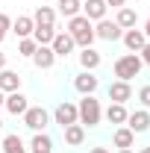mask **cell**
Returning a JSON list of instances; mask_svg holds the SVG:
<instances>
[{
    "mask_svg": "<svg viewBox=\"0 0 150 153\" xmlns=\"http://www.w3.org/2000/svg\"><path fill=\"white\" fill-rule=\"evenodd\" d=\"M68 36L74 38V44L82 50V47H91L94 44V24L85 15H76V18H68Z\"/></svg>",
    "mask_w": 150,
    "mask_h": 153,
    "instance_id": "1",
    "label": "cell"
},
{
    "mask_svg": "<svg viewBox=\"0 0 150 153\" xmlns=\"http://www.w3.org/2000/svg\"><path fill=\"white\" fill-rule=\"evenodd\" d=\"M76 115H79V124H82V127H97L100 118H103L100 100L94 94H82V100L76 103Z\"/></svg>",
    "mask_w": 150,
    "mask_h": 153,
    "instance_id": "2",
    "label": "cell"
},
{
    "mask_svg": "<svg viewBox=\"0 0 150 153\" xmlns=\"http://www.w3.org/2000/svg\"><path fill=\"white\" fill-rule=\"evenodd\" d=\"M141 68H144V62L138 59V53H124L121 59H115V65H112L115 76L124 79V82H130L132 76H138V74H141Z\"/></svg>",
    "mask_w": 150,
    "mask_h": 153,
    "instance_id": "3",
    "label": "cell"
},
{
    "mask_svg": "<svg viewBox=\"0 0 150 153\" xmlns=\"http://www.w3.org/2000/svg\"><path fill=\"white\" fill-rule=\"evenodd\" d=\"M21 118H24V124H27L33 133H44V130H47V124H50V112H47L44 106H30Z\"/></svg>",
    "mask_w": 150,
    "mask_h": 153,
    "instance_id": "4",
    "label": "cell"
},
{
    "mask_svg": "<svg viewBox=\"0 0 150 153\" xmlns=\"http://www.w3.org/2000/svg\"><path fill=\"white\" fill-rule=\"evenodd\" d=\"M53 121H56L62 130H65V127H71V124H79V115H76V103H71V100H62L56 109H53Z\"/></svg>",
    "mask_w": 150,
    "mask_h": 153,
    "instance_id": "5",
    "label": "cell"
},
{
    "mask_svg": "<svg viewBox=\"0 0 150 153\" xmlns=\"http://www.w3.org/2000/svg\"><path fill=\"white\" fill-rule=\"evenodd\" d=\"M121 36H124V30H121L115 21H109V18H103V21L94 24V38H100V41H118Z\"/></svg>",
    "mask_w": 150,
    "mask_h": 153,
    "instance_id": "6",
    "label": "cell"
},
{
    "mask_svg": "<svg viewBox=\"0 0 150 153\" xmlns=\"http://www.w3.org/2000/svg\"><path fill=\"white\" fill-rule=\"evenodd\" d=\"M121 41H124V47L130 50V53H138L144 44H147V36H144V30H138V27H132V30H124V36H121Z\"/></svg>",
    "mask_w": 150,
    "mask_h": 153,
    "instance_id": "7",
    "label": "cell"
},
{
    "mask_svg": "<svg viewBox=\"0 0 150 153\" xmlns=\"http://www.w3.org/2000/svg\"><path fill=\"white\" fill-rule=\"evenodd\" d=\"M97 85H100V79L94 76V71H79V74L74 76V88L79 94H94Z\"/></svg>",
    "mask_w": 150,
    "mask_h": 153,
    "instance_id": "8",
    "label": "cell"
},
{
    "mask_svg": "<svg viewBox=\"0 0 150 153\" xmlns=\"http://www.w3.org/2000/svg\"><path fill=\"white\" fill-rule=\"evenodd\" d=\"M74 38L68 36V33H56V36H53V41H50V50H53V53H56V59L62 56H71V53H74Z\"/></svg>",
    "mask_w": 150,
    "mask_h": 153,
    "instance_id": "9",
    "label": "cell"
},
{
    "mask_svg": "<svg viewBox=\"0 0 150 153\" xmlns=\"http://www.w3.org/2000/svg\"><path fill=\"white\" fill-rule=\"evenodd\" d=\"M106 94H109L112 103H127V100L132 97V85H130V82H124V79H115V82H109Z\"/></svg>",
    "mask_w": 150,
    "mask_h": 153,
    "instance_id": "10",
    "label": "cell"
},
{
    "mask_svg": "<svg viewBox=\"0 0 150 153\" xmlns=\"http://www.w3.org/2000/svg\"><path fill=\"white\" fill-rule=\"evenodd\" d=\"M127 127L132 133H147L150 130V109H135L127 115Z\"/></svg>",
    "mask_w": 150,
    "mask_h": 153,
    "instance_id": "11",
    "label": "cell"
},
{
    "mask_svg": "<svg viewBox=\"0 0 150 153\" xmlns=\"http://www.w3.org/2000/svg\"><path fill=\"white\" fill-rule=\"evenodd\" d=\"M3 109H6L9 115H24L27 109H30V100H27V94H21V91H12V94H6Z\"/></svg>",
    "mask_w": 150,
    "mask_h": 153,
    "instance_id": "12",
    "label": "cell"
},
{
    "mask_svg": "<svg viewBox=\"0 0 150 153\" xmlns=\"http://www.w3.org/2000/svg\"><path fill=\"white\" fill-rule=\"evenodd\" d=\"M0 91H3V94L21 91V74L18 71H12V68H3V71H0Z\"/></svg>",
    "mask_w": 150,
    "mask_h": 153,
    "instance_id": "13",
    "label": "cell"
},
{
    "mask_svg": "<svg viewBox=\"0 0 150 153\" xmlns=\"http://www.w3.org/2000/svg\"><path fill=\"white\" fill-rule=\"evenodd\" d=\"M106 9H109L106 0H85V3H82V15L91 21V24H97V21L106 18Z\"/></svg>",
    "mask_w": 150,
    "mask_h": 153,
    "instance_id": "14",
    "label": "cell"
},
{
    "mask_svg": "<svg viewBox=\"0 0 150 153\" xmlns=\"http://www.w3.org/2000/svg\"><path fill=\"white\" fill-rule=\"evenodd\" d=\"M53 62H56V53L50 50V44H38V50L33 53V65L41 68V71H50Z\"/></svg>",
    "mask_w": 150,
    "mask_h": 153,
    "instance_id": "15",
    "label": "cell"
},
{
    "mask_svg": "<svg viewBox=\"0 0 150 153\" xmlns=\"http://www.w3.org/2000/svg\"><path fill=\"white\" fill-rule=\"evenodd\" d=\"M33 30H36L33 15H18V18H12V33H15L18 38H30V36H33Z\"/></svg>",
    "mask_w": 150,
    "mask_h": 153,
    "instance_id": "16",
    "label": "cell"
},
{
    "mask_svg": "<svg viewBox=\"0 0 150 153\" xmlns=\"http://www.w3.org/2000/svg\"><path fill=\"white\" fill-rule=\"evenodd\" d=\"M115 24H118L121 30H132V27L138 24V12H135L132 6H121L118 15H115Z\"/></svg>",
    "mask_w": 150,
    "mask_h": 153,
    "instance_id": "17",
    "label": "cell"
},
{
    "mask_svg": "<svg viewBox=\"0 0 150 153\" xmlns=\"http://www.w3.org/2000/svg\"><path fill=\"white\" fill-rule=\"evenodd\" d=\"M100 62H103V56H100L94 47H82V50H79V65H82V71H97Z\"/></svg>",
    "mask_w": 150,
    "mask_h": 153,
    "instance_id": "18",
    "label": "cell"
},
{
    "mask_svg": "<svg viewBox=\"0 0 150 153\" xmlns=\"http://www.w3.org/2000/svg\"><path fill=\"white\" fill-rule=\"evenodd\" d=\"M106 121H109V124H115V127H124V124H127V103H109V109H106Z\"/></svg>",
    "mask_w": 150,
    "mask_h": 153,
    "instance_id": "19",
    "label": "cell"
},
{
    "mask_svg": "<svg viewBox=\"0 0 150 153\" xmlns=\"http://www.w3.org/2000/svg\"><path fill=\"white\" fill-rule=\"evenodd\" d=\"M112 144L118 147V150H124V147H132V144H135V133H132L130 127L124 124V127H118V130L112 133Z\"/></svg>",
    "mask_w": 150,
    "mask_h": 153,
    "instance_id": "20",
    "label": "cell"
},
{
    "mask_svg": "<svg viewBox=\"0 0 150 153\" xmlns=\"http://www.w3.org/2000/svg\"><path fill=\"white\" fill-rule=\"evenodd\" d=\"M62 133H65V144H68V147H79V144L85 141V127H82V124H71V127H65Z\"/></svg>",
    "mask_w": 150,
    "mask_h": 153,
    "instance_id": "21",
    "label": "cell"
},
{
    "mask_svg": "<svg viewBox=\"0 0 150 153\" xmlns=\"http://www.w3.org/2000/svg\"><path fill=\"white\" fill-rule=\"evenodd\" d=\"M33 21L36 24H44V27H56V9L53 6H36Z\"/></svg>",
    "mask_w": 150,
    "mask_h": 153,
    "instance_id": "22",
    "label": "cell"
},
{
    "mask_svg": "<svg viewBox=\"0 0 150 153\" xmlns=\"http://www.w3.org/2000/svg\"><path fill=\"white\" fill-rule=\"evenodd\" d=\"M3 153H30V150H27V144L18 133H9L3 135Z\"/></svg>",
    "mask_w": 150,
    "mask_h": 153,
    "instance_id": "23",
    "label": "cell"
},
{
    "mask_svg": "<svg viewBox=\"0 0 150 153\" xmlns=\"http://www.w3.org/2000/svg\"><path fill=\"white\" fill-rule=\"evenodd\" d=\"M30 147H33L36 153H50V150H53V138H50L47 133H33Z\"/></svg>",
    "mask_w": 150,
    "mask_h": 153,
    "instance_id": "24",
    "label": "cell"
},
{
    "mask_svg": "<svg viewBox=\"0 0 150 153\" xmlns=\"http://www.w3.org/2000/svg\"><path fill=\"white\" fill-rule=\"evenodd\" d=\"M59 15L62 18H76V15H82V0H59Z\"/></svg>",
    "mask_w": 150,
    "mask_h": 153,
    "instance_id": "25",
    "label": "cell"
},
{
    "mask_svg": "<svg viewBox=\"0 0 150 153\" xmlns=\"http://www.w3.org/2000/svg\"><path fill=\"white\" fill-rule=\"evenodd\" d=\"M56 36V27H44V24H36V30H33V38H36V44H50Z\"/></svg>",
    "mask_w": 150,
    "mask_h": 153,
    "instance_id": "26",
    "label": "cell"
},
{
    "mask_svg": "<svg viewBox=\"0 0 150 153\" xmlns=\"http://www.w3.org/2000/svg\"><path fill=\"white\" fill-rule=\"evenodd\" d=\"M38 50V44H36V38L30 36V38H21L18 41V53L21 56H27V59H33V53Z\"/></svg>",
    "mask_w": 150,
    "mask_h": 153,
    "instance_id": "27",
    "label": "cell"
},
{
    "mask_svg": "<svg viewBox=\"0 0 150 153\" xmlns=\"http://www.w3.org/2000/svg\"><path fill=\"white\" fill-rule=\"evenodd\" d=\"M9 30H12V18H9L6 12H0V41L9 36Z\"/></svg>",
    "mask_w": 150,
    "mask_h": 153,
    "instance_id": "28",
    "label": "cell"
},
{
    "mask_svg": "<svg viewBox=\"0 0 150 153\" xmlns=\"http://www.w3.org/2000/svg\"><path fill=\"white\" fill-rule=\"evenodd\" d=\"M138 100H141V106H144V109H150V82L138 88Z\"/></svg>",
    "mask_w": 150,
    "mask_h": 153,
    "instance_id": "29",
    "label": "cell"
},
{
    "mask_svg": "<svg viewBox=\"0 0 150 153\" xmlns=\"http://www.w3.org/2000/svg\"><path fill=\"white\" fill-rule=\"evenodd\" d=\"M138 59H141V62H144V65L150 68V41L144 44V47H141V50H138Z\"/></svg>",
    "mask_w": 150,
    "mask_h": 153,
    "instance_id": "30",
    "label": "cell"
},
{
    "mask_svg": "<svg viewBox=\"0 0 150 153\" xmlns=\"http://www.w3.org/2000/svg\"><path fill=\"white\" fill-rule=\"evenodd\" d=\"M106 6H115V9H121V6H127V0H106Z\"/></svg>",
    "mask_w": 150,
    "mask_h": 153,
    "instance_id": "31",
    "label": "cell"
},
{
    "mask_svg": "<svg viewBox=\"0 0 150 153\" xmlns=\"http://www.w3.org/2000/svg\"><path fill=\"white\" fill-rule=\"evenodd\" d=\"M144 36H147V41H150V15H147V21H144Z\"/></svg>",
    "mask_w": 150,
    "mask_h": 153,
    "instance_id": "32",
    "label": "cell"
},
{
    "mask_svg": "<svg viewBox=\"0 0 150 153\" xmlns=\"http://www.w3.org/2000/svg\"><path fill=\"white\" fill-rule=\"evenodd\" d=\"M88 153H109V147H91Z\"/></svg>",
    "mask_w": 150,
    "mask_h": 153,
    "instance_id": "33",
    "label": "cell"
},
{
    "mask_svg": "<svg viewBox=\"0 0 150 153\" xmlns=\"http://www.w3.org/2000/svg\"><path fill=\"white\" fill-rule=\"evenodd\" d=\"M3 68H6V53L0 50V71H3Z\"/></svg>",
    "mask_w": 150,
    "mask_h": 153,
    "instance_id": "34",
    "label": "cell"
},
{
    "mask_svg": "<svg viewBox=\"0 0 150 153\" xmlns=\"http://www.w3.org/2000/svg\"><path fill=\"white\" fill-rule=\"evenodd\" d=\"M118 153H135V150H132V147H124V150H118Z\"/></svg>",
    "mask_w": 150,
    "mask_h": 153,
    "instance_id": "35",
    "label": "cell"
},
{
    "mask_svg": "<svg viewBox=\"0 0 150 153\" xmlns=\"http://www.w3.org/2000/svg\"><path fill=\"white\" fill-rule=\"evenodd\" d=\"M3 103H6V94H3V91H0V106H3Z\"/></svg>",
    "mask_w": 150,
    "mask_h": 153,
    "instance_id": "36",
    "label": "cell"
},
{
    "mask_svg": "<svg viewBox=\"0 0 150 153\" xmlns=\"http://www.w3.org/2000/svg\"><path fill=\"white\" fill-rule=\"evenodd\" d=\"M138 153H150V147H141V150H138Z\"/></svg>",
    "mask_w": 150,
    "mask_h": 153,
    "instance_id": "37",
    "label": "cell"
},
{
    "mask_svg": "<svg viewBox=\"0 0 150 153\" xmlns=\"http://www.w3.org/2000/svg\"><path fill=\"white\" fill-rule=\"evenodd\" d=\"M0 130H3V118H0Z\"/></svg>",
    "mask_w": 150,
    "mask_h": 153,
    "instance_id": "38",
    "label": "cell"
},
{
    "mask_svg": "<svg viewBox=\"0 0 150 153\" xmlns=\"http://www.w3.org/2000/svg\"><path fill=\"white\" fill-rule=\"evenodd\" d=\"M33 153H36V150H33Z\"/></svg>",
    "mask_w": 150,
    "mask_h": 153,
    "instance_id": "39",
    "label": "cell"
}]
</instances>
